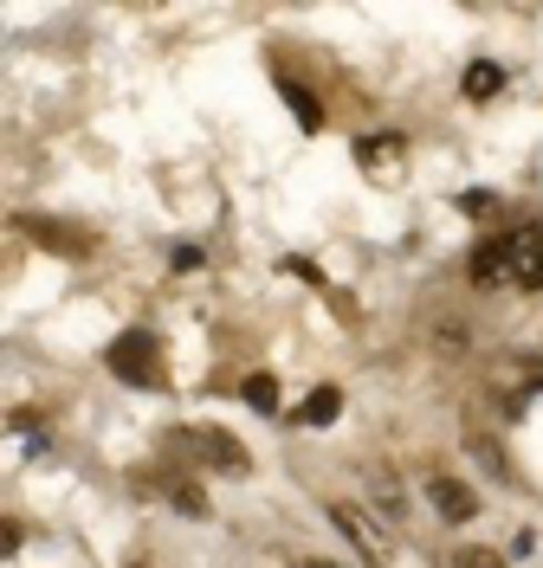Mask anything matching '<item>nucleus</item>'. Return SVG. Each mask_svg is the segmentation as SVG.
Returning a JSON list of instances; mask_svg holds the SVG:
<instances>
[{
	"instance_id": "4468645a",
	"label": "nucleus",
	"mask_w": 543,
	"mask_h": 568,
	"mask_svg": "<svg viewBox=\"0 0 543 568\" xmlns=\"http://www.w3.org/2000/svg\"><path fill=\"white\" fill-rule=\"evenodd\" d=\"M304 568H318V562H304Z\"/></svg>"
},
{
	"instance_id": "9b49d317",
	"label": "nucleus",
	"mask_w": 543,
	"mask_h": 568,
	"mask_svg": "<svg viewBox=\"0 0 543 568\" xmlns=\"http://www.w3.org/2000/svg\"><path fill=\"white\" fill-rule=\"evenodd\" d=\"M453 568H511V562H505V556H492V549H460Z\"/></svg>"
},
{
	"instance_id": "39448f33",
	"label": "nucleus",
	"mask_w": 543,
	"mask_h": 568,
	"mask_svg": "<svg viewBox=\"0 0 543 568\" xmlns=\"http://www.w3.org/2000/svg\"><path fill=\"white\" fill-rule=\"evenodd\" d=\"M511 284L543 291V233H511Z\"/></svg>"
},
{
	"instance_id": "f03ea898",
	"label": "nucleus",
	"mask_w": 543,
	"mask_h": 568,
	"mask_svg": "<svg viewBox=\"0 0 543 568\" xmlns=\"http://www.w3.org/2000/svg\"><path fill=\"white\" fill-rule=\"evenodd\" d=\"M149 355H155V343H149L143 329H130V336H123V343L110 349V368H117L123 382H137V388H149V382H155V362H149Z\"/></svg>"
},
{
	"instance_id": "1a4fd4ad",
	"label": "nucleus",
	"mask_w": 543,
	"mask_h": 568,
	"mask_svg": "<svg viewBox=\"0 0 543 568\" xmlns=\"http://www.w3.org/2000/svg\"><path fill=\"white\" fill-rule=\"evenodd\" d=\"M247 400H253L259 414H272V407H279V382H272V375H247Z\"/></svg>"
},
{
	"instance_id": "423d86ee",
	"label": "nucleus",
	"mask_w": 543,
	"mask_h": 568,
	"mask_svg": "<svg viewBox=\"0 0 543 568\" xmlns=\"http://www.w3.org/2000/svg\"><path fill=\"white\" fill-rule=\"evenodd\" d=\"M505 278H511V233L472 252V284H505Z\"/></svg>"
},
{
	"instance_id": "20e7f679",
	"label": "nucleus",
	"mask_w": 543,
	"mask_h": 568,
	"mask_svg": "<svg viewBox=\"0 0 543 568\" xmlns=\"http://www.w3.org/2000/svg\"><path fill=\"white\" fill-rule=\"evenodd\" d=\"M428 504H434V510L446 517V524H466L472 510H479V497H472V485H460V478H446V471H440V478H428Z\"/></svg>"
},
{
	"instance_id": "f8f14e48",
	"label": "nucleus",
	"mask_w": 543,
	"mask_h": 568,
	"mask_svg": "<svg viewBox=\"0 0 543 568\" xmlns=\"http://www.w3.org/2000/svg\"><path fill=\"white\" fill-rule=\"evenodd\" d=\"M285 98H291V110H298V116H304V123H318V110H311V98H304V91H298V84H285Z\"/></svg>"
},
{
	"instance_id": "9d476101",
	"label": "nucleus",
	"mask_w": 543,
	"mask_h": 568,
	"mask_svg": "<svg viewBox=\"0 0 543 568\" xmlns=\"http://www.w3.org/2000/svg\"><path fill=\"white\" fill-rule=\"evenodd\" d=\"M369 485H375V497H382V510H389V517H401V491H395V478H389V471H369Z\"/></svg>"
},
{
	"instance_id": "6e6552de",
	"label": "nucleus",
	"mask_w": 543,
	"mask_h": 568,
	"mask_svg": "<svg viewBox=\"0 0 543 568\" xmlns=\"http://www.w3.org/2000/svg\"><path fill=\"white\" fill-rule=\"evenodd\" d=\"M505 84V71L499 65H466V98H492Z\"/></svg>"
},
{
	"instance_id": "0eeeda50",
	"label": "nucleus",
	"mask_w": 543,
	"mask_h": 568,
	"mask_svg": "<svg viewBox=\"0 0 543 568\" xmlns=\"http://www.w3.org/2000/svg\"><path fill=\"white\" fill-rule=\"evenodd\" d=\"M336 407H343V394H336V388H318L304 407H298V420H304V426H330V420H336Z\"/></svg>"
},
{
	"instance_id": "ddd939ff",
	"label": "nucleus",
	"mask_w": 543,
	"mask_h": 568,
	"mask_svg": "<svg viewBox=\"0 0 543 568\" xmlns=\"http://www.w3.org/2000/svg\"><path fill=\"white\" fill-rule=\"evenodd\" d=\"M460 207H466V213H492V194H485V187H472V194H460Z\"/></svg>"
},
{
	"instance_id": "7ed1b4c3",
	"label": "nucleus",
	"mask_w": 543,
	"mask_h": 568,
	"mask_svg": "<svg viewBox=\"0 0 543 568\" xmlns=\"http://www.w3.org/2000/svg\"><path fill=\"white\" fill-rule=\"evenodd\" d=\"M330 524H336V530L350 536V542H356V549L369 556V562H382V556H389V536L375 530V524L362 517L356 504H330Z\"/></svg>"
},
{
	"instance_id": "f257e3e1",
	"label": "nucleus",
	"mask_w": 543,
	"mask_h": 568,
	"mask_svg": "<svg viewBox=\"0 0 543 568\" xmlns=\"http://www.w3.org/2000/svg\"><path fill=\"white\" fill-rule=\"evenodd\" d=\"M175 446H188V453H201L208 465H220V471H247V446L233 439V433H214V426H201V433H181Z\"/></svg>"
}]
</instances>
